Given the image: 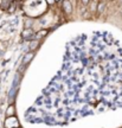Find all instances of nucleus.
<instances>
[{
	"mask_svg": "<svg viewBox=\"0 0 122 128\" xmlns=\"http://www.w3.org/2000/svg\"><path fill=\"white\" fill-rule=\"evenodd\" d=\"M90 10L91 12H96L97 11V2L96 1H91L90 2Z\"/></svg>",
	"mask_w": 122,
	"mask_h": 128,
	"instance_id": "obj_8",
	"label": "nucleus"
},
{
	"mask_svg": "<svg viewBox=\"0 0 122 128\" xmlns=\"http://www.w3.org/2000/svg\"><path fill=\"white\" fill-rule=\"evenodd\" d=\"M121 1H122V0H121Z\"/></svg>",
	"mask_w": 122,
	"mask_h": 128,
	"instance_id": "obj_13",
	"label": "nucleus"
},
{
	"mask_svg": "<svg viewBox=\"0 0 122 128\" xmlns=\"http://www.w3.org/2000/svg\"><path fill=\"white\" fill-rule=\"evenodd\" d=\"M45 2H48V4H51V2H54V0H45Z\"/></svg>",
	"mask_w": 122,
	"mask_h": 128,
	"instance_id": "obj_11",
	"label": "nucleus"
},
{
	"mask_svg": "<svg viewBox=\"0 0 122 128\" xmlns=\"http://www.w3.org/2000/svg\"><path fill=\"white\" fill-rule=\"evenodd\" d=\"M104 7H106V2H104V1H100L98 4H97V11H96V12L102 13L104 11Z\"/></svg>",
	"mask_w": 122,
	"mask_h": 128,
	"instance_id": "obj_6",
	"label": "nucleus"
},
{
	"mask_svg": "<svg viewBox=\"0 0 122 128\" xmlns=\"http://www.w3.org/2000/svg\"><path fill=\"white\" fill-rule=\"evenodd\" d=\"M44 34H46V31H40V33H38L37 37H42V36H44Z\"/></svg>",
	"mask_w": 122,
	"mask_h": 128,
	"instance_id": "obj_9",
	"label": "nucleus"
},
{
	"mask_svg": "<svg viewBox=\"0 0 122 128\" xmlns=\"http://www.w3.org/2000/svg\"><path fill=\"white\" fill-rule=\"evenodd\" d=\"M22 36H23L24 39H27V40H32L33 38H36V34L32 31V28H25Z\"/></svg>",
	"mask_w": 122,
	"mask_h": 128,
	"instance_id": "obj_2",
	"label": "nucleus"
},
{
	"mask_svg": "<svg viewBox=\"0 0 122 128\" xmlns=\"http://www.w3.org/2000/svg\"><path fill=\"white\" fill-rule=\"evenodd\" d=\"M62 6H63L64 12H65L66 14H71V13H72V5L70 4V1H69V0H64Z\"/></svg>",
	"mask_w": 122,
	"mask_h": 128,
	"instance_id": "obj_3",
	"label": "nucleus"
},
{
	"mask_svg": "<svg viewBox=\"0 0 122 128\" xmlns=\"http://www.w3.org/2000/svg\"><path fill=\"white\" fill-rule=\"evenodd\" d=\"M89 2H90V0H82V4L83 5H88Z\"/></svg>",
	"mask_w": 122,
	"mask_h": 128,
	"instance_id": "obj_10",
	"label": "nucleus"
},
{
	"mask_svg": "<svg viewBox=\"0 0 122 128\" xmlns=\"http://www.w3.org/2000/svg\"><path fill=\"white\" fill-rule=\"evenodd\" d=\"M8 116H16V107L14 104H10L6 109V118Z\"/></svg>",
	"mask_w": 122,
	"mask_h": 128,
	"instance_id": "obj_4",
	"label": "nucleus"
},
{
	"mask_svg": "<svg viewBox=\"0 0 122 128\" xmlns=\"http://www.w3.org/2000/svg\"><path fill=\"white\" fill-rule=\"evenodd\" d=\"M4 126H5V128L20 127V126H19V121L16 116H8V118H6V120H5V122H4Z\"/></svg>",
	"mask_w": 122,
	"mask_h": 128,
	"instance_id": "obj_1",
	"label": "nucleus"
},
{
	"mask_svg": "<svg viewBox=\"0 0 122 128\" xmlns=\"http://www.w3.org/2000/svg\"><path fill=\"white\" fill-rule=\"evenodd\" d=\"M38 44H39V42H38V40H32L31 43H30V50L34 51V50H36V48L38 46Z\"/></svg>",
	"mask_w": 122,
	"mask_h": 128,
	"instance_id": "obj_7",
	"label": "nucleus"
},
{
	"mask_svg": "<svg viewBox=\"0 0 122 128\" xmlns=\"http://www.w3.org/2000/svg\"><path fill=\"white\" fill-rule=\"evenodd\" d=\"M33 56H34V54H33V52H27L26 55H25V57H24L23 65H26V64L30 63V62H31V60L33 58Z\"/></svg>",
	"mask_w": 122,
	"mask_h": 128,
	"instance_id": "obj_5",
	"label": "nucleus"
},
{
	"mask_svg": "<svg viewBox=\"0 0 122 128\" xmlns=\"http://www.w3.org/2000/svg\"><path fill=\"white\" fill-rule=\"evenodd\" d=\"M18 128H20V127H18Z\"/></svg>",
	"mask_w": 122,
	"mask_h": 128,
	"instance_id": "obj_12",
	"label": "nucleus"
}]
</instances>
